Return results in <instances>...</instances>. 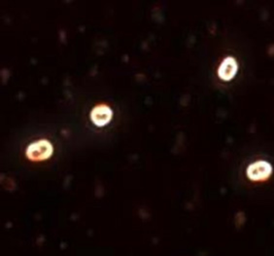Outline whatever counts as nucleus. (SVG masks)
<instances>
[{
  "instance_id": "obj_1",
  "label": "nucleus",
  "mask_w": 274,
  "mask_h": 256,
  "mask_svg": "<svg viewBox=\"0 0 274 256\" xmlns=\"http://www.w3.org/2000/svg\"><path fill=\"white\" fill-rule=\"evenodd\" d=\"M53 146L48 141H39L28 147L27 156L31 161H43L51 157Z\"/></svg>"
},
{
  "instance_id": "obj_2",
  "label": "nucleus",
  "mask_w": 274,
  "mask_h": 256,
  "mask_svg": "<svg viewBox=\"0 0 274 256\" xmlns=\"http://www.w3.org/2000/svg\"><path fill=\"white\" fill-rule=\"evenodd\" d=\"M271 165L264 161H260L249 166L247 169V175L250 179L258 181L266 179L271 174Z\"/></svg>"
},
{
  "instance_id": "obj_3",
  "label": "nucleus",
  "mask_w": 274,
  "mask_h": 256,
  "mask_svg": "<svg viewBox=\"0 0 274 256\" xmlns=\"http://www.w3.org/2000/svg\"><path fill=\"white\" fill-rule=\"evenodd\" d=\"M112 115H113V112L108 106L98 105L95 108H93L91 112V121L94 123V125L102 127L110 122Z\"/></svg>"
},
{
  "instance_id": "obj_4",
  "label": "nucleus",
  "mask_w": 274,
  "mask_h": 256,
  "mask_svg": "<svg viewBox=\"0 0 274 256\" xmlns=\"http://www.w3.org/2000/svg\"><path fill=\"white\" fill-rule=\"evenodd\" d=\"M237 72V63L234 58L226 59L220 68H219V76L223 80H231L235 73Z\"/></svg>"
}]
</instances>
